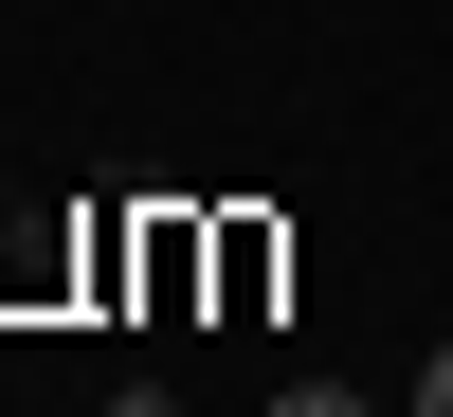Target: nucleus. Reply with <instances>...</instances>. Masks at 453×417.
Wrapping results in <instances>:
<instances>
[{"instance_id": "f03ea898", "label": "nucleus", "mask_w": 453, "mask_h": 417, "mask_svg": "<svg viewBox=\"0 0 453 417\" xmlns=\"http://www.w3.org/2000/svg\"><path fill=\"white\" fill-rule=\"evenodd\" d=\"M399 417H453V327H435V363H418V399H399Z\"/></svg>"}, {"instance_id": "7ed1b4c3", "label": "nucleus", "mask_w": 453, "mask_h": 417, "mask_svg": "<svg viewBox=\"0 0 453 417\" xmlns=\"http://www.w3.org/2000/svg\"><path fill=\"white\" fill-rule=\"evenodd\" d=\"M109 417H181V399H145V382H127V399H109Z\"/></svg>"}, {"instance_id": "f257e3e1", "label": "nucleus", "mask_w": 453, "mask_h": 417, "mask_svg": "<svg viewBox=\"0 0 453 417\" xmlns=\"http://www.w3.org/2000/svg\"><path fill=\"white\" fill-rule=\"evenodd\" d=\"M273 417H381V399H363V382H290Z\"/></svg>"}]
</instances>
